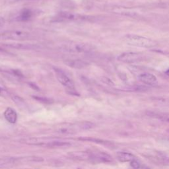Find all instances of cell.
Instances as JSON below:
<instances>
[{"label": "cell", "mask_w": 169, "mask_h": 169, "mask_svg": "<svg viewBox=\"0 0 169 169\" xmlns=\"http://www.w3.org/2000/svg\"><path fill=\"white\" fill-rule=\"evenodd\" d=\"M91 122H78L75 123H63L56 127L57 133L61 134H75L82 131L91 130L95 127Z\"/></svg>", "instance_id": "obj_1"}, {"label": "cell", "mask_w": 169, "mask_h": 169, "mask_svg": "<svg viewBox=\"0 0 169 169\" xmlns=\"http://www.w3.org/2000/svg\"><path fill=\"white\" fill-rule=\"evenodd\" d=\"M127 44L144 48H152L157 45V42L149 38L136 35H127L124 36Z\"/></svg>", "instance_id": "obj_2"}, {"label": "cell", "mask_w": 169, "mask_h": 169, "mask_svg": "<svg viewBox=\"0 0 169 169\" xmlns=\"http://www.w3.org/2000/svg\"><path fill=\"white\" fill-rule=\"evenodd\" d=\"M62 49L66 52L75 54L89 53L95 49L92 45L85 42H67L62 46Z\"/></svg>", "instance_id": "obj_3"}, {"label": "cell", "mask_w": 169, "mask_h": 169, "mask_svg": "<svg viewBox=\"0 0 169 169\" xmlns=\"http://www.w3.org/2000/svg\"><path fill=\"white\" fill-rule=\"evenodd\" d=\"M55 74L58 79V81L60 83L67 88V91H69L71 94L77 95V91H75V84L73 81L71 80L68 76H67L63 71L58 68H54Z\"/></svg>", "instance_id": "obj_4"}, {"label": "cell", "mask_w": 169, "mask_h": 169, "mask_svg": "<svg viewBox=\"0 0 169 169\" xmlns=\"http://www.w3.org/2000/svg\"><path fill=\"white\" fill-rule=\"evenodd\" d=\"M30 34L23 31H7L0 33V39L10 40H24L28 39Z\"/></svg>", "instance_id": "obj_5"}, {"label": "cell", "mask_w": 169, "mask_h": 169, "mask_svg": "<svg viewBox=\"0 0 169 169\" xmlns=\"http://www.w3.org/2000/svg\"><path fill=\"white\" fill-rule=\"evenodd\" d=\"M145 58V56L141 53L128 52L120 54L117 57V60L121 62L127 63H138L143 61Z\"/></svg>", "instance_id": "obj_6"}, {"label": "cell", "mask_w": 169, "mask_h": 169, "mask_svg": "<svg viewBox=\"0 0 169 169\" xmlns=\"http://www.w3.org/2000/svg\"><path fill=\"white\" fill-rule=\"evenodd\" d=\"M90 160L95 163H107L112 161V157L107 153H105V152H91Z\"/></svg>", "instance_id": "obj_7"}, {"label": "cell", "mask_w": 169, "mask_h": 169, "mask_svg": "<svg viewBox=\"0 0 169 169\" xmlns=\"http://www.w3.org/2000/svg\"><path fill=\"white\" fill-rule=\"evenodd\" d=\"M138 79L141 83L149 86H156L158 83L157 77L150 73H143L138 75Z\"/></svg>", "instance_id": "obj_8"}, {"label": "cell", "mask_w": 169, "mask_h": 169, "mask_svg": "<svg viewBox=\"0 0 169 169\" xmlns=\"http://www.w3.org/2000/svg\"><path fill=\"white\" fill-rule=\"evenodd\" d=\"M58 17L59 19L66 21H79L84 20L86 19V17H85L83 15L67 11H62L60 13H59Z\"/></svg>", "instance_id": "obj_9"}, {"label": "cell", "mask_w": 169, "mask_h": 169, "mask_svg": "<svg viewBox=\"0 0 169 169\" xmlns=\"http://www.w3.org/2000/svg\"><path fill=\"white\" fill-rule=\"evenodd\" d=\"M35 145H39L44 147L49 148H57V147H64L71 145L69 142L65 141H52L49 142H39L38 139H36V142Z\"/></svg>", "instance_id": "obj_10"}, {"label": "cell", "mask_w": 169, "mask_h": 169, "mask_svg": "<svg viewBox=\"0 0 169 169\" xmlns=\"http://www.w3.org/2000/svg\"><path fill=\"white\" fill-rule=\"evenodd\" d=\"M3 46L7 48H13L17 50H35L39 48V46L32 44H24V43H9V44H3Z\"/></svg>", "instance_id": "obj_11"}, {"label": "cell", "mask_w": 169, "mask_h": 169, "mask_svg": "<svg viewBox=\"0 0 169 169\" xmlns=\"http://www.w3.org/2000/svg\"><path fill=\"white\" fill-rule=\"evenodd\" d=\"M68 155L70 157L81 160H90L91 152L88 151H71L69 152Z\"/></svg>", "instance_id": "obj_12"}, {"label": "cell", "mask_w": 169, "mask_h": 169, "mask_svg": "<svg viewBox=\"0 0 169 169\" xmlns=\"http://www.w3.org/2000/svg\"><path fill=\"white\" fill-rule=\"evenodd\" d=\"M64 63L67 66L74 69H83L88 65L87 62L81 60H67Z\"/></svg>", "instance_id": "obj_13"}, {"label": "cell", "mask_w": 169, "mask_h": 169, "mask_svg": "<svg viewBox=\"0 0 169 169\" xmlns=\"http://www.w3.org/2000/svg\"><path fill=\"white\" fill-rule=\"evenodd\" d=\"M116 157L120 162L122 163H126V162H131L133 160L136 159V156L131 153L128 152H118L116 154Z\"/></svg>", "instance_id": "obj_14"}, {"label": "cell", "mask_w": 169, "mask_h": 169, "mask_svg": "<svg viewBox=\"0 0 169 169\" xmlns=\"http://www.w3.org/2000/svg\"><path fill=\"white\" fill-rule=\"evenodd\" d=\"M4 117L10 124H15L17 120V114L14 109L7 108L4 112Z\"/></svg>", "instance_id": "obj_15"}, {"label": "cell", "mask_w": 169, "mask_h": 169, "mask_svg": "<svg viewBox=\"0 0 169 169\" xmlns=\"http://www.w3.org/2000/svg\"><path fill=\"white\" fill-rule=\"evenodd\" d=\"M32 17V12L29 9H24L21 11L17 17V20L19 21H27Z\"/></svg>", "instance_id": "obj_16"}, {"label": "cell", "mask_w": 169, "mask_h": 169, "mask_svg": "<svg viewBox=\"0 0 169 169\" xmlns=\"http://www.w3.org/2000/svg\"><path fill=\"white\" fill-rule=\"evenodd\" d=\"M148 115L157 118V119L162 120L163 122H168L169 123V114H166V113H162V112H151Z\"/></svg>", "instance_id": "obj_17"}, {"label": "cell", "mask_w": 169, "mask_h": 169, "mask_svg": "<svg viewBox=\"0 0 169 169\" xmlns=\"http://www.w3.org/2000/svg\"><path fill=\"white\" fill-rule=\"evenodd\" d=\"M17 163L16 157H2L0 158V167L5 166L7 164H11Z\"/></svg>", "instance_id": "obj_18"}, {"label": "cell", "mask_w": 169, "mask_h": 169, "mask_svg": "<svg viewBox=\"0 0 169 169\" xmlns=\"http://www.w3.org/2000/svg\"><path fill=\"white\" fill-rule=\"evenodd\" d=\"M11 99L13 101V102L15 103V104H17L18 106H23L24 104V100L18 96H16V95L12 96Z\"/></svg>", "instance_id": "obj_19"}, {"label": "cell", "mask_w": 169, "mask_h": 169, "mask_svg": "<svg viewBox=\"0 0 169 169\" xmlns=\"http://www.w3.org/2000/svg\"><path fill=\"white\" fill-rule=\"evenodd\" d=\"M81 140L83 141H92L96 143H104L105 141L103 140H101V139L95 138V137H84L80 139Z\"/></svg>", "instance_id": "obj_20"}, {"label": "cell", "mask_w": 169, "mask_h": 169, "mask_svg": "<svg viewBox=\"0 0 169 169\" xmlns=\"http://www.w3.org/2000/svg\"><path fill=\"white\" fill-rule=\"evenodd\" d=\"M130 165L133 168H139L141 167L140 163H139L136 159H134V160H132V161H131Z\"/></svg>", "instance_id": "obj_21"}, {"label": "cell", "mask_w": 169, "mask_h": 169, "mask_svg": "<svg viewBox=\"0 0 169 169\" xmlns=\"http://www.w3.org/2000/svg\"><path fill=\"white\" fill-rule=\"evenodd\" d=\"M4 23H5V20H4L3 18L0 17V27H2Z\"/></svg>", "instance_id": "obj_22"}, {"label": "cell", "mask_w": 169, "mask_h": 169, "mask_svg": "<svg viewBox=\"0 0 169 169\" xmlns=\"http://www.w3.org/2000/svg\"><path fill=\"white\" fill-rule=\"evenodd\" d=\"M165 73L168 75V76H169V69H168L167 71H166V72H165Z\"/></svg>", "instance_id": "obj_23"}, {"label": "cell", "mask_w": 169, "mask_h": 169, "mask_svg": "<svg viewBox=\"0 0 169 169\" xmlns=\"http://www.w3.org/2000/svg\"><path fill=\"white\" fill-rule=\"evenodd\" d=\"M6 52V50H4L3 49L0 48V52Z\"/></svg>", "instance_id": "obj_24"}, {"label": "cell", "mask_w": 169, "mask_h": 169, "mask_svg": "<svg viewBox=\"0 0 169 169\" xmlns=\"http://www.w3.org/2000/svg\"><path fill=\"white\" fill-rule=\"evenodd\" d=\"M0 87H2V84H1V83H0Z\"/></svg>", "instance_id": "obj_25"}, {"label": "cell", "mask_w": 169, "mask_h": 169, "mask_svg": "<svg viewBox=\"0 0 169 169\" xmlns=\"http://www.w3.org/2000/svg\"><path fill=\"white\" fill-rule=\"evenodd\" d=\"M18 1H21V0H18Z\"/></svg>", "instance_id": "obj_26"}]
</instances>
